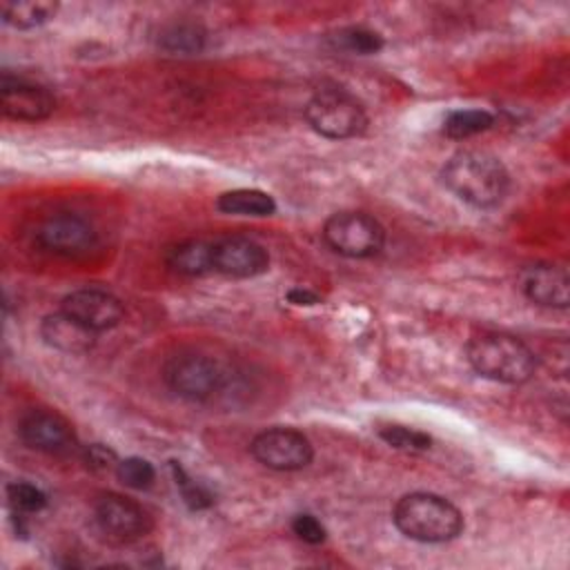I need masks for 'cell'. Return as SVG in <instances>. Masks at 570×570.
I'll return each mask as SVG.
<instances>
[{
	"instance_id": "cell-10",
	"label": "cell",
	"mask_w": 570,
	"mask_h": 570,
	"mask_svg": "<svg viewBox=\"0 0 570 570\" xmlns=\"http://www.w3.org/2000/svg\"><path fill=\"white\" fill-rule=\"evenodd\" d=\"M18 434L24 445L45 454H69L78 445L71 425L49 410L27 412L18 423Z\"/></svg>"
},
{
	"instance_id": "cell-17",
	"label": "cell",
	"mask_w": 570,
	"mask_h": 570,
	"mask_svg": "<svg viewBox=\"0 0 570 570\" xmlns=\"http://www.w3.org/2000/svg\"><path fill=\"white\" fill-rule=\"evenodd\" d=\"M158 49L171 56H194L205 49L207 31L198 22H171L160 29L158 33Z\"/></svg>"
},
{
	"instance_id": "cell-14",
	"label": "cell",
	"mask_w": 570,
	"mask_h": 570,
	"mask_svg": "<svg viewBox=\"0 0 570 570\" xmlns=\"http://www.w3.org/2000/svg\"><path fill=\"white\" fill-rule=\"evenodd\" d=\"M519 287L521 292L541 307H568V289L570 281L563 267L548 265V263H534L519 272Z\"/></svg>"
},
{
	"instance_id": "cell-13",
	"label": "cell",
	"mask_w": 570,
	"mask_h": 570,
	"mask_svg": "<svg viewBox=\"0 0 570 570\" xmlns=\"http://www.w3.org/2000/svg\"><path fill=\"white\" fill-rule=\"evenodd\" d=\"M60 309L78 318L82 325H87L96 334L116 327L125 314L122 303L114 294L105 289H94V287L76 289L67 294L60 303Z\"/></svg>"
},
{
	"instance_id": "cell-3",
	"label": "cell",
	"mask_w": 570,
	"mask_h": 570,
	"mask_svg": "<svg viewBox=\"0 0 570 570\" xmlns=\"http://www.w3.org/2000/svg\"><path fill=\"white\" fill-rule=\"evenodd\" d=\"M468 361L476 374L483 379L519 385L525 383L537 367L532 350L517 336L488 332L479 334L468 343Z\"/></svg>"
},
{
	"instance_id": "cell-23",
	"label": "cell",
	"mask_w": 570,
	"mask_h": 570,
	"mask_svg": "<svg viewBox=\"0 0 570 570\" xmlns=\"http://www.w3.org/2000/svg\"><path fill=\"white\" fill-rule=\"evenodd\" d=\"M116 476L122 485H127L131 490H147L156 481V470L142 456H127V459L118 461Z\"/></svg>"
},
{
	"instance_id": "cell-4",
	"label": "cell",
	"mask_w": 570,
	"mask_h": 570,
	"mask_svg": "<svg viewBox=\"0 0 570 570\" xmlns=\"http://www.w3.org/2000/svg\"><path fill=\"white\" fill-rule=\"evenodd\" d=\"M307 125L332 140L356 138L367 127V114L363 105L347 89L321 87L305 107Z\"/></svg>"
},
{
	"instance_id": "cell-2",
	"label": "cell",
	"mask_w": 570,
	"mask_h": 570,
	"mask_svg": "<svg viewBox=\"0 0 570 570\" xmlns=\"http://www.w3.org/2000/svg\"><path fill=\"white\" fill-rule=\"evenodd\" d=\"M392 521L399 532L419 543H445L461 534L459 508L434 492H410L394 505Z\"/></svg>"
},
{
	"instance_id": "cell-28",
	"label": "cell",
	"mask_w": 570,
	"mask_h": 570,
	"mask_svg": "<svg viewBox=\"0 0 570 570\" xmlns=\"http://www.w3.org/2000/svg\"><path fill=\"white\" fill-rule=\"evenodd\" d=\"M287 301L294 303V305H305V307H309V305H318V303H321V296H318L316 292H312V289L294 287V289L287 292Z\"/></svg>"
},
{
	"instance_id": "cell-24",
	"label": "cell",
	"mask_w": 570,
	"mask_h": 570,
	"mask_svg": "<svg viewBox=\"0 0 570 570\" xmlns=\"http://www.w3.org/2000/svg\"><path fill=\"white\" fill-rule=\"evenodd\" d=\"M169 468H171V474H174V483H176V488H178V492H180V497H183V501L189 510H205L214 503L212 492L205 485L196 483L183 470V465H178V461H169Z\"/></svg>"
},
{
	"instance_id": "cell-27",
	"label": "cell",
	"mask_w": 570,
	"mask_h": 570,
	"mask_svg": "<svg viewBox=\"0 0 570 570\" xmlns=\"http://www.w3.org/2000/svg\"><path fill=\"white\" fill-rule=\"evenodd\" d=\"M85 461H87V465H89L91 470H96V472H109V470L116 472V468H118V456H116V452L109 450V448H105V445H100V443H94V445H89V448L85 450Z\"/></svg>"
},
{
	"instance_id": "cell-5",
	"label": "cell",
	"mask_w": 570,
	"mask_h": 570,
	"mask_svg": "<svg viewBox=\"0 0 570 570\" xmlns=\"http://www.w3.org/2000/svg\"><path fill=\"white\" fill-rule=\"evenodd\" d=\"M325 243L341 256L370 258L383 249V225L363 212H338L325 220Z\"/></svg>"
},
{
	"instance_id": "cell-16",
	"label": "cell",
	"mask_w": 570,
	"mask_h": 570,
	"mask_svg": "<svg viewBox=\"0 0 570 570\" xmlns=\"http://www.w3.org/2000/svg\"><path fill=\"white\" fill-rule=\"evenodd\" d=\"M167 267L180 276H205L214 272V243L189 238L174 245L167 256Z\"/></svg>"
},
{
	"instance_id": "cell-21",
	"label": "cell",
	"mask_w": 570,
	"mask_h": 570,
	"mask_svg": "<svg viewBox=\"0 0 570 570\" xmlns=\"http://www.w3.org/2000/svg\"><path fill=\"white\" fill-rule=\"evenodd\" d=\"M332 42L336 49L350 51V53H379L385 47V40L379 31L367 29V27H345L338 29L332 36Z\"/></svg>"
},
{
	"instance_id": "cell-25",
	"label": "cell",
	"mask_w": 570,
	"mask_h": 570,
	"mask_svg": "<svg viewBox=\"0 0 570 570\" xmlns=\"http://www.w3.org/2000/svg\"><path fill=\"white\" fill-rule=\"evenodd\" d=\"M7 499L11 505V512H18V514L40 512L47 505V494L40 488H36L33 483H24V481L9 483Z\"/></svg>"
},
{
	"instance_id": "cell-26",
	"label": "cell",
	"mask_w": 570,
	"mask_h": 570,
	"mask_svg": "<svg viewBox=\"0 0 570 570\" xmlns=\"http://www.w3.org/2000/svg\"><path fill=\"white\" fill-rule=\"evenodd\" d=\"M292 530H294V534L301 539V541H305V543H309V546H316V543H323L325 541V528H323V523L314 517V514H307V512H303V514H296L294 519H292Z\"/></svg>"
},
{
	"instance_id": "cell-19",
	"label": "cell",
	"mask_w": 570,
	"mask_h": 570,
	"mask_svg": "<svg viewBox=\"0 0 570 570\" xmlns=\"http://www.w3.org/2000/svg\"><path fill=\"white\" fill-rule=\"evenodd\" d=\"M216 209L236 216H272L276 212V200L261 189H232L216 198Z\"/></svg>"
},
{
	"instance_id": "cell-1",
	"label": "cell",
	"mask_w": 570,
	"mask_h": 570,
	"mask_svg": "<svg viewBox=\"0 0 570 570\" xmlns=\"http://www.w3.org/2000/svg\"><path fill=\"white\" fill-rule=\"evenodd\" d=\"M441 178L459 200L481 209L499 205L510 187L505 165L497 156L479 149L456 151L443 165Z\"/></svg>"
},
{
	"instance_id": "cell-22",
	"label": "cell",
	"mask_w": 570,
	"mask_h": 570,
	"mask_svg": "<svg viewBox=\"0 0 570 570\" xmlns=\"http://www.w3.org/2000/svg\"><path fill=\"white\" fill-rule=\"evenodd\" d=\"M379 436L394 450H403V452H425L432 445V436L421 432V430H412L405 425H383L379 430Z\"/></svg>"
},
{
	"instance_id": "cell-15",
	"label": "cell",
	"mask_w": 570,
	"mask_h": 570,
	"mask_svg": "<svg viewBox=\"0 0 570 570\" xmlns=\"http://www.w3.org/2000/svg\"><path fill=\"white\" fill-rule=\"evenodd\" d=\"M40 336L49 347L65 354H85L96 343V332L62 309L42 318Z\"/></svg>"
},
{
	"instance_id": "cell-20",
	"label": "cell",
	"mask_w": 570,
	"mask_h": 570,
	"mask_svg": "<svg viewBox=\"0 0 570 570\" xmlns=\"http://www.w3.org/2000/svg\"><path fill=\"white\" fill-rule=\"evenodd\" d=\"M494 125V116L485 109H456L450 111L443 122V134L450 138H470Z\"/></svg>"
},
{
	"instance_id": "cell-18",
	"label": "cell",
	"mask_w": 570,
	"mask_h": 570,
	"mask_svg": "<svg viewBox=\"0 0 570 570\" xmlns=\"http://www.w3.org/2000/svg\"><path fill=\"white\" fill-rule=\"evenodd\" d=\"M56 11H58V2H51V0H11L0 4L2 22L20 31L42 27L56 16Z\"/></svg>"
},
{
	"instance_id": "cell-11",
	"label": "cell",
	"mask_w": 570,
	"mask_h": 570,
	"mask_svg": "<svg viewBox=\"0 0 570 570\" xmlns=\"http://www.w3.org/2000/svg\"><path fill=\"white\" fill-rule=\"evenodd\" d=\"M267 267V249L247 236H227L214 243V272L227 278H254Z\"/></svg>"
},
{
	"instance_id": "cell-7",
	"label": "cell",
	"mask_w": 570,
	"mask_h": 570,
	"mask_svg": "<svg viewBox=\"0 0 570 570\" xmlns=\"http://www.w3.org/2000/svg\"><path fill=\"white\" fill-rule=\"evenodd\" d=\"M254 459L269 470L294 472L312 463L314 448L309 439L294 428H269L258 432L249 445Z\"/></svg>"
},
{
	"instance_id": "cell-9",
	"label": "cell",
	"mask_w": 570,
	"mask_h": 570,
	"mask_svg": "<svg viewBox=\"0 0 570 570\" xmlns=\"http://www.w3.org/2000/svg\"><path fill=\"white\" fill-rule=\"evenodd\" d=\"M94 514L100 530L118 541H134L151 530V519L147 510L140 503L116 492L100 494L94 505Z\"/></svg>"
},
{
	"instance_id": "cell-8",
	"label": "cell",
	"mask_w": 570,
	"mask_h": 570,
	"mask_svg": "<svg viewBox=\"0 0 570 570\" xmlns=\"http://www.w3.org/2000/svg\"><path fill=\"white\" fill-rule=\"evenodd\" d=\"M36 243L58 256H80L96 243V232L87 218L78 214H53L36 229Z\"/></svg>"
},
{
	"instance_id": "cell-6",
	"label": "cell",
	"mask_w": 570,
	"mask_h": 570,
	"mask_svg": "<svg viewBox=\"0 0 570 570\" xmlns=\"http://www.w3.org/2000/svg\"><path fill=\"white\" fill-rule=\"evenodd\" d=\"M163 379L180 399L207 401L218 392L223 372L209 356L183 352L165 363Z\"/></svg>"
},
{
	"instance_id": "cell-12",
	"label": "cell",
	"mask_w": 570,
	"mask_h": 570,
	"mask_svg": "<svg viewBox=\"0 0 570 570\" xmlns=\"http://www.w3.org/2000/svg\"><path fill=\"white\" fill-rule=\"evenodd\" d=\"M0 107L2 114L11 120L36 122L53 114L56 100L49 89L24 78H13L4 73L0 80Z\"/></svg>"
}]
</instances>
